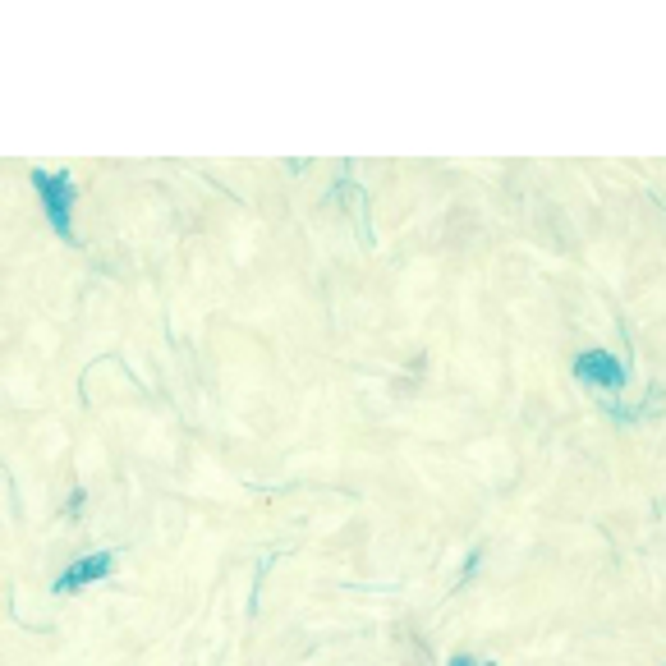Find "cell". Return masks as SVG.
Listing matches in <instances>:
<instances>
[{"label": "cell", "mask_w": 666, "mask_h": 666, "mask_svg": "<svg viewBox=\"0 0 666 666\" xmlns=\"http://www.w3.org/2000/svg\"><path fill=\"white\" fill-rule=\"evenodd\" d=\"M33 189L37 198H42L46 216H51V226L60 230V235H69V207H74V180L69 175H46V170H37L33 175Z\"/></svg>", "instance_id": "6da1fadb"}, {"label": "cell", "mask_w": 666, "mask_h": 666, "mask_svg": "<svg viewBox=\"0 0 666 666\" xmlns=\"http://www.w3.org/2000/svg\"><path fill=\"white\" fill-rule=\"evenodd\" d=\"M111 565H115V556H111V552H92V556H83V561H74V565L65 570V575L56 579V593H79V588L97 584V579L111 575Z\"/></svg>", "instance_id": "7a4b0ae2"}, {"label": "cell", "mask_w": 666, "mask_h": 666, "mask_svg": "<svg viewBox=\"0 0 666 666\" xmlns=\"http://www.w3.org/2000/svg\"><path fill=\"white\" fill-rule=\"evenodd\" d=\"M575 373L584 377V382H593V386H621V382H625L621 359H616V354H607V350H588V354H579Z\"/></svg>", "instance_id": "3957f363"}, {"label": "cell", "mask_w": 666, "mask_h": 666, "mask_svg": "<svg viewBox=\"0 0 666 666\" xmlns=\"http://www.w3.org/2000/svg\"><path fill=\"white\" fill-rule=\"evenodd\" d=\"M451 666H492V662H478V657H464L460 653V657H451Z\"/></svg>", "instance_id": "277c9868"}]
</instances>
